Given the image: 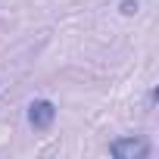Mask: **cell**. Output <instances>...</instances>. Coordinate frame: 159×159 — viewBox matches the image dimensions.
Wrapping results in <instances>:
<instances>
[{
    "instance_id": "obj_2",
    "label": "cell",
    "mask_w": 159,
    "mask_h": 159,
    "mask_svg": "<svg viewBox=\"0 0 159 159\" xmlns=\"http://www.w3.org/2000/svg\"><path fill=\"white\" fill-rule=\"evenodd\" d=\"M56 119V106L50 100H31L28 103V125L34 131H47Z\"/></svg>"
},
{
    "instance_id": "obj_1",
    "label": "cell",
    "mask_w": 159,
    "mask_h": 159,
    "mask_svg": "<svg viewBox=\"0 0 159 159\" xmlns=\"http://www.w3.org/2000/svg\"><path fill=\"white\" fill-rule=\"evenodd\" d=\"M109 153L116 159H143V156H150V143L143 137H119L109 143Z\"/></svg>"
}]
</instances>
